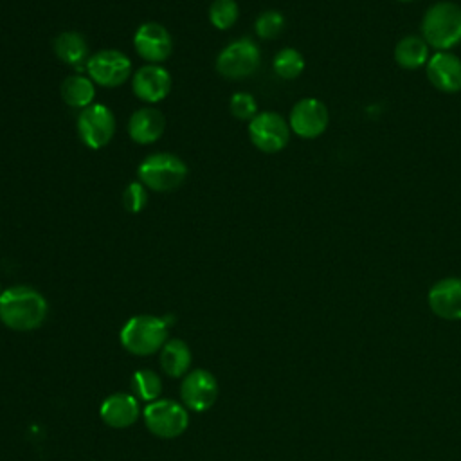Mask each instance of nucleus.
<instances>
[{
    "label": "nucleus",
    "mask_w": 461,
    "mask_h": 461,
    "mask_svg": "<svg viewBox=\"0 0 461 461\" xmlns=\"http://www.w3.org/2000/svg\"><path fill=\"white\" fill-rule=\"evenodd\" d=\"M47 317L45 297L31 286H11L0 294V319L16 331H29Z\"/></svg>",
    "instance_id": "nucleus-1"
},
{
    "label": "nucleus",
    "mask_w": 461,
    "mask_h": 461,
    "mask_svg": "<svg viewBox=\"0 0 461 461\" xmlns=\"http://www.w3.org/2000/svg\"><path fill=\"white\" fill-rule=\"evenodd\" d=\"M421 38L436 50H450L461 41V5L436 2L421 18Z\"/></svg>",
    "instance_id": "nucleus-2"
},
{
    "label": "nucleus",
    "mask_w": 461,
    "mask_h": 461,
    "mask_svg": "<svg viewBox=\"0 0 461 461\" xmlns=\"http://www.w3.org/2000/svg\"><path fill=\"white\" fill-rule=\"evenodd\" d=\"M167 326L155 315H135L121 330V344L133 355H151L166 344Z\"/></svg>",
    "instance_id": "nucleus-3"
},
{
    "label": "nucleus",
    "mask_w": 461,
    "mask_h": 461,
    "mask_svg": "<svg viewBox=\"0 0 461 461\" xmlns=\"http://www.w3.org/2000/svg\"><path fill=\"white\" fill-rule=\"evenodd\" d=\"M137 175L151 191H173L185 180L187 166L173 153H155L140 162Z\"/></svg>",
    "instance_id": "nucleus-4"
},
{
    "label": "nucleus",
    "mask_w": 461,
    "mask_h": 461,
    "mask_svg": "<svg viewBox=\"0 0 461 461\" xmlns=\"http://www.w3.org/2000/svg\"><path fill=\"white\" fill-rule=\"evenodd\" d=\"M261 63V54L258 45L241 38L229 43L216 58V70L227 79H241L252 76Z\"/></svg>",
    "instance_id": "nucleus-5"
},
{
    "label": "nucleus",
    "mask_w": 461,
    "mask_h": 461,
    "mask_svg": "<svg viewBox=\"0 0 461 461\" xmlns=\"http://www.w3.org/2000/svg\"><path fill=\"white\" fill-rule=\"evenodd\" d=\"M290 124L276 112L256 113L249 122V137L263 153H277L290 140Z\"/></svg>",
    "instance_id": "nucleus-6"
},
{
    "label": "nucleus",
    "mask_w": 461,
    "mask_h": 461,
    "mask_svg": "<svg viewBox=\"0 0 461 461\" xmlns=\"http://www.w3.org/2000/svg\"><path fill=\"white\" fill-rule=\"evenodd\" d=\"M77 131L86 148L101 149L115 133V117L108 106L92 103L79 112Z\"/></svg>",
    "instance_id": "nucleus-7"
},
{
    "label": "nucleus",
    "mask_w": 461,
    "mask_h": 461,
    "mask_svg": "<svg viewBox=\"0 0 461 461\" xmlns=\"http://www.w3.org/2000/svg\"><path fill=\"white\" fill-rule=\"evenodd\" d=\"M144 421L151 434L158 438H176L189 423L185 409L175 400H155L144 409Z\"/></svg>",
    "instance_id": "nucleus-8"
},
{
    "label": "nucleus",
    "mask_w": 461,
    "mask_h": 461,
    "mask_svg": "<svg viewBox=\"0 0 461 461\" xmlns=\"http://www.w3.org/2000/svg\"><path fill=\"white\" fill-rule=\"evenodd\" d=\"M90 79L101 86H119L131 74V61L115 49L99 50L86 61Z\"/></svg>",
    "instance_id": "nucleus-9"
},
{
    "label": "nucleus",
    "mask_w": 461,
    "mask_h": 461,
    "mask_svg": "<svg viewBox=\"0 0 461 461\" xmlns=\"http://www.w3.org/2000/svg\"><path fill=\"white\" fill-rule=\"evenodd\" d=\"M330 112L326 104L315 97L297 101L290 112V130L301 139H315L328 128Z\"/></svg>",
    "instance_id": "nucleus-10"
},
{
    "label": "nucleus",
    "mask_w": 461,
    "mask_h": 461,
    "mask_svg": "<svg viewBox=\"0 0 461 461\" xmlns=\"http://www.w3.org/2000/svg\"><path fill=\"white\" fill-rule=\"evenodd\" d=\"M182 402L187 409L202 412L212 407L218 396V382L205 369H193L182 380Z\"/></svg>",
    "instance_id": "nucleus-11"
},
{
    "label": "nucleus",
    "mask_w": 461,
    "mask_h": 461,
    "mask_svg": "<svg viewBox=\"0 0 461 461\" xmlns=\"http://www.w3.org/2000/svg\"><path fill=\"white\" fill-rule=\"evenodd\" d=\"M133 45L137 54L153 65L167 59L173 50L169 31L157 22L142 23L133 36Z\"/></svg>",
    "instance_id": "nucleus-12"
},
{
    "label": "nucleus",
    "mask_w": 461,
    "mask_h": 461,
    "mask_svg": "<svg viewBox=\"0 0 461 461\" xmlns=\"http://www.w3.org/2000/svg\"><path fill=\"white\" fill-rule=\"evenodd\" d=\"M430 85L443 94L461 90V58L450 50L434 52L425 65Z\"/></svg>",
    "instance_id": "nucleus-13"
},
{
    "label": "nucleus",
    "mask_w": 461,
    "mask_h": 461,
    "mask_svg": "<svg viewBox=\"0 0 461 461\" xmlns=\"http://www.w3.org/2000/svg\"><path fill=\"white\" fill-rule=\"evenodd\" d=\"M131 88L135 95L144 103L162 101L171 88V76L160 65H144L131 77Z\"/></svg>",
    "instance_id": "nucleus-14"
},
{
    "label": "nucleus",
    "mask_w": 461,
    "mask_h": 461,
    "mask_svg": "<svg viewBox=\"0 0 461 461\" xmlns=\"http://www.w3.org/2000/svg\"><path fill=\"white\" fill-rule=\"evenodd\" d=\"M430 310L447 321L461 319V277H445L430 286L427 295Z\"/></svg>",
    "instance_id": "nucleus-15"
},
{
    "label": "nucleus",
    "mask_w": 461,
    "mask_h": 461,
    "mask_svg": "<svg viewBox=\"0 0 461 461\" xmlns=\"http://www.w3.org/2000/svg\"><path fill=\"white\" fill-rule=\"evenodd\" d=\"M166 119L157 108H140L128 121V135L137 144H151L162 137Z\"/></svg>",
    "instance_id": "nucleus-16"
},
{
    "label": "nucleus",
    "mask_w": 461,
    "mask_h": 461,
    "mask_svg": "<svg viewBox=\"0 0 461 461\" xmlns=\"http://www.w3.org/2000/svg\"><path fill=\"white\" fill-rule=\"evenodd\" d=\"M99 414L106 425H110L113 429H124L137 421L139 403L130 394L115 393L101 403Z\"/></svg>",
    "instance_id": "nucleus-17"
},
{
    "label": "nucleus",
    "mask_w": 461,
    "mask_h": 461,
    "mask_svg": "<svg viewBox=\"0 0 461 461\" xmlns=\"http://www.w3.org/2000/svg\"><path fill=\"white\" fill-rule=\"evenodd\" d=\"M429 45L421 36L409 34L398 40L394 47V61L405 70H416L427 65L430 52Z\"/></svg>",
    "instance_id": "nucleus-18"
},
{
    "label": "nucleus",
    "mask_w": 461,
    "mask_h": 461,
    "mask_svg": "<svg viewBox=\"0 0 461 461\" xmlns=\"http://www.w3.org/2000/svg\"><path fill=\"white\" fill-rule=\"evenodd\" d=\"M189 366H191V349L184 340L173 339L162 346L160 367L166 375H169L171 378L184 376Z\"/></svg>",
    "instance_id": "nucleus-19"
},
{
    "label": "nucleus",
    "mask_w": 461,
    "mask_h": 461,
    "mask_svg": "<svg viewBox=\"0 0 461 461\" xmlns=\"http://www.w3.org/2000/svg\"><path fill=\"white\" fill-rule=\"evenodd\" d=\"M61 97L68 106L83 110L94 103V97H95L94 81L79 74L68 76L61 83Z\"/></svg>",
    "instance_id": "nucleus-20"
},
{
    "label": "nucleus",
    "mask_w": 461,
    "mask_h": 461,
    "mask_svg": "<svg viewBox=\"0 0 461 461\" xmlns=\"http://www.w3.org/2000/svg\"><path fill=\"white\" fill-rule=\"evenodd\" d=\"M54 52L56 56L67 63V65H79L86 54H88V45L85 38L79 32L74 31H65L59 32L54 40Z\"/></svg>",
    "instance_id": "nucleus-21"
},
{
    "label": "nucleus",
    "mask_w": 461,
    "mask_h": 461,
    "mask_svg": "<svg viewBox=\"0 0 461 461\" xmlns=\"http://www.w3.org/2000/svg\"><path fill=\"white\" fill-rule=\"evenodd\" d=\"M272 67L281 79H295L304 70V58L299 50L286 47L274 56Z\"/></svg>",
    "instance_id": "nucleus-22"
},
{
    "label": "nucleus",
    "mask_w": 461,
    "mask_h": 461,
    "mask_svg": "<svg viewBox=\"0 0 461 461\" xmlns=\"http://www.w3.org/2000/svg\"><path fill=\"white\" fill-rule=\"evenodd\" d=\"M131 389L146 402H155L162 391V380L151 369H139L131 376Z\"/></svg>",
    "instance_id": "nucleus-23"
},
{
    "label": "nucleus",
    "mask_w": 461,
    "mask_h": 461,
    "mask_svg": "<svg viewBox=\"0 0 461 461\" xmlns=\"http://www.w3.org/2000/svg\"><path fill=\"white\" fill-rule=\"evenodd\" d=\"M209 20L216 29H230L238 20V5L234 0H214L209 7Z\"/></svg>",
    "instance_id": "nucleus-24"
},
{
    "label": "nucleus",
    "mask_w": 461,
    "mask_h": 461,
    "mask_svg": "<svg viewBox=\"0 0 461 461\" xmlns=\"http://www.w3.org/2000/svg\"><path fill=\"white\" fill-rule=\"evenodd\" d=\"M285 29V16L279 11H265L256 20V34L263 40L277 38Z\"/></svg>",
    "instance_id": "nucleus-25"
},
{
    "label": "nucleus",
    "mask_w": 461,
    "mask_h": 461,
    "mask_svg": "<svg viewBox=\"0 0 461 461\" xmlns=\"http://www.w3.org/2000/svg\"><path fill=\"white\" fill-rule=\"evenodd\" d=\"M122 203L130 212H140L148 203V187L142 182H131L122 193Z\"/></svg>",
    "instance_id": "nucleus-26"
},
{
    "label": "nucleus",
    "mask_w": 461,
    "mask_h": 461,
    "mask_svg": "<svg viewBox=\"0 0 461 461\" xmlns=\"http://www.w3.org/2000/svg\"><path fill=\"white\" fill-rule=\"evenodd\" d=\"M230 113L236 117V119H241V121H250L256 112H258V104H256V99L247 94V92H236L232 97H230Z\"/></svg>",
    "instance_id": "nucleus-27"
},
{
    "label": "nucleus",
    "mask_w": 461,
    "mask_h": 461,
    "mask_svg": "<svg viewBox=\"0 0 461 461\" xmlns=\"http://www.w3.org/2000/svg\"><path fill=\"white\" fill-rule=\"evenodd\" d=\"M398 2H412V0H398Z\"/></svg>",
    "instance_id": "nucleus-28"
}]
</instances>
